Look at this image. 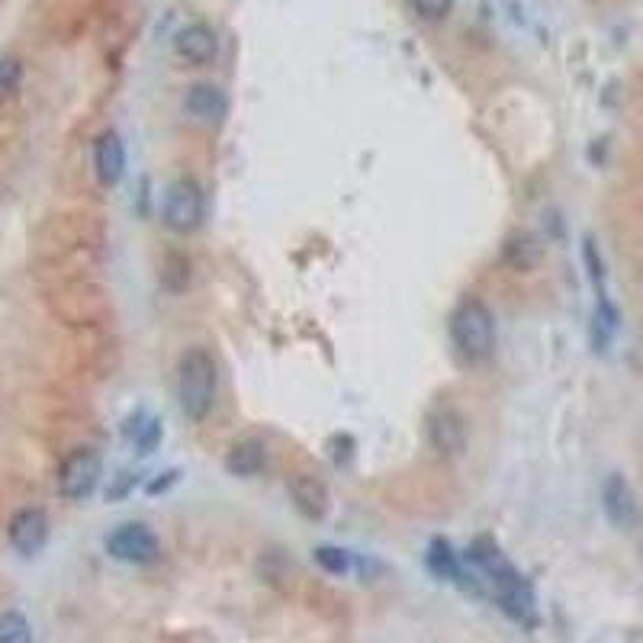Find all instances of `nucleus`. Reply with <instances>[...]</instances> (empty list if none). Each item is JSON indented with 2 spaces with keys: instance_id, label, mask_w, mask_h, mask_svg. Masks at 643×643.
<instances>
[{
  "instance_id": "f257e3e1",
  "label": "nucleus",
  "mask_w": 643,
  "mask_h": 643,
  "mask_svg": "<svg viewBox=\"0 0 643 643\" xmlns=\"http://www.w3.org/2000/svg\"><path fill=\"white\" fill-rule=\"evenodd\" d=\"M470 563H476L486 579L492 582V592H496V602L499 608L518 621V625H528L535 628L538 625V605H535V589L531 582L505 560V553L499 551L492 541L479 538L473 548H470Z\"/></svg>"
},
{
  "instance_id": "f03ea898",
  "label": "nucleus",
  "mask_w": 643,
  "mask_h": 643,
  "mask_svg": "<svg viewBox=\"0 0 643 643\" xmlns=\"http://www.w3.org/2000/svg\"><path fill=\"white\" fill-rule=\"evenodd\" d=\"M219 368L206 348H187L178 361V406L187 422H203L216 402Z\"/></svg>"
},
{
  "instance_id": "7ed1b4c3",
  "label": "nucleus",
  "mask_w": 643,
  "mask_h": 643,
  "mask_svg": "<svg viewBox=\"0 0 643 643\" xmlns=\"http://www.w3.org/2000/svg\"><path fill=\"white\" fill-rule=\"evenodd\" d=\"M451 342L466 364H486L496 351V319L483 299H463L451 316Z\"/></svg>"
},
{
  "instance_id": "20e7f679",
  "label": "nucleus",
  "mask_w": 643,
  "mask_h": 643,
  "mask_svg": "<svg viewBox=\"0 0 643 643\" xmlns=\"http://www.w3.org/2000/svg\"><path fill=\"white\" fill-rule=\"evenodd\" d=\"M203 216H206V200L193 178H178L175 184H168L162 203V222L168 232L190 235L203 226Z\"/></svg>"
},
{
  "instance_id": "39448f33",
  "label": "nucleus",
  "mask_w": 643,
  "mask_h": 643,
  "mask_svg": "<svg viewBox=\"0 0 643 643\" xmlns=\"http://www.w3.org/2000/svg\"><path fill=\"white\" fill-rule=\"evenodd\" d=\"M103 476V460L93 448H75L59 466V492L72 502L88 499Z\"/></svg>"
},
{
  "instance_id": "423d86ee",
  "label": "nucleus",
  "mask_w": 643,
  "mask_h": 643,
  "mask_svg": "<svg viewBox=\"0 0 643 643\" xmlns=\"http://www.w3.org/2000/svg\"><path fill=\"white\" fill-rule=\"evenodd\" d=\"M106 553L119 563H132V566H149L162 556V544L155 538V531L142 522H129L119 525L110 538H106Z\"/></svg>"
},
{
  "instance_id": "0eeeda50",
  "label": "nucleus",
  "mask_w": 643,
  "mask_h": 643,
  "mask_svg": "<svg viewBox=\"0 0 643 643\" xmlns=\"http://www.w3.org/2000/svg\"><path fill=\"white\" fill-rule=\"evenodd\" d=\"M602 509L608 515V522L621 531H631L638 522H641V502H638V492L634 486L621 476V473H612L602 486Z\"/></svg>"
},
{
  "instance_id": "6e6552de",
  "label": "nucleus",
  "mask_w": 643,
  "mask_h": 643,
  "mask_svg": "<svg viewBox=\"0 0 643 643\" xmlns=\"http://www.w3.org/2000/svg\"><path fill=\"white\" fill-rule=\"evenodd\" d=\"M10 548L20 556H36L49 541V518L42 509H20L7 525Z\"/></svg>"
},
{
  "instance_id": "1a4fd4ad",
  "label": "nucleus",
  "mask_w": 643,
  "mask_h": 643,
  "mask_svg": "<svg viewBox=\"0 0 643 643\" xmlns=\"http://www.w3.org/2000/svg\"><path fill=\"white\" fill-rule=\"evenodd\" d=\"M175 52H178V59L187 62V65L203 68V65L216 62V55H219V36L206 23H190V26H184L175 36Z\"/></svg>"
},
{
  "instance_id": "9d476101",
  "label": "nucleus",
  "mask_w": 643,
  "mask_h": 643,
  "mask_svg": "<svg viewBox=\"0 0 643 643\" xmlns=\"http://www.w3.org/2000/svg\"><path fill=\"white\" fill-rule=\"evenodd\" d=\"M184 113L196 126H219L229 116V97L219 85H193L184 97Z\"/></svg>"
},
{
  "instance_id": "9b49d317",
  "label": "nucleus",
  "mask_w": 643,
  "mask_h": 643,
  "mask_svg": "<svg viewBox=\"0 0 643 643\" xmlns=\"http://www.w3.org/2000/svg\"><path fill=\"white\" fill-rule=\"evenodd\" d=\"M428 441H432V448L438 454H448V458H454V454H460L466 448V425H463L458 409L441 406V409L432 412V419H428Z\"/></svg>"
},
{
  "instance_id": "f8f14e48",
  "label": "nucleus",
  "mask_w": 643,
  "mask_h": 643,
  "mask_svg": "<svg viewBox=\"0 0 643 643\" xmlns=\"http://www.w3.org/2000/svg\"><path fill=\"white\" fill-rule=\"evenodd\" d=\"M286 489H290V499H293V505H296V512L303 518H309V522L325 518V512H329V489H325L322 479H316L309 473H293Z\"/></svg>"
},
{
  "instance_id": "ddd939ff",
  "label": "nucleus",
  "mask_w": 643,
  "mask_h": 643,
  "mask_svg": "<svg viewBox=\"0 0 643 643\" xmlns=\"http://www.w3.org/2000/svg\"><path fill=\"white\" fill-rule=\"evenodd\" d=\"M93 171L103 187H116L126 175V145L116 132H103L93 142Z\"/></svg>"
},
{
  "instance_id": "4468645a",
  "label": "nucleus",
  "mask_w": 643,
  "mask_h": 643,
  "mask_svg": "<svg viewBox=\"0 0 643 643\" xmlns=\"http://www.w3.org/2000/svg\"><path fill=\"white\" fill-rule=\"evenodd\" d=\"M544 258V245L535 232H515L505 239L502 245V265L509 271H518V274H528L541 265Z\"/></svg>"
},
{
  "instance_id": "2eb2a0df",
  "label": "nucleus",
  "mask_w": 643,
  "mask_h": 643,
  "mask_svg": "<svg viewBox=\"0 0 643 643\" xmlns=\"http://www.w3.org/2000/svg\"><path fill=\"white\" fill-rule=\"evenodd\" d=\"M265 463H268V448H265V441H258V438H242V441H235V445L229 448V454H226V470H229L232 476H242V479L258 476V473L265 470Z\"/></svg>"
},
{
  "instance_id": "dca6fc26",
  "label": "nucleus",
  "mask_w": 643,
  "mask_h": 643,
  "mask_svg": "<svg viewBox=\"0 0 643 643\" xmlns=\"http://www.w3.org/2000/svg\"><path fill=\"white\" fill-rule=\"evenodd\" d=\"M428 569L438 579H448V582H460L463 579V563H460V556L448 541H435L432 544V551H428Z\"/></svg>"
},
{
  "instance_id": "f3484780",
  "label": "nucleus",
  "mask_w": 643,
  "mask_h": 643,
  "mask_svg": "<svg viewBox=\"0 0 643 643\" xmlns=\"http://www.w3.org/2000/svg\"><path fill=\"white\" fill-rule=\"evenodd\" d=\"M0 643H33V628L20 612L0 615Z\"/></svg>"
},
{
  "instance_id": "a211bd4d",
  "label": "nucleus",
  "mask_w": 643,
  "mask_h": 643,
  "mask_svg": "<svg viewBox=\"0 0 643 643\" xmlns=\"http://www.w3.org/2000/svg\"><path fill=\"white\" fill-rule=\"evenodd\" d=\"M162 441V422L158 419H149L145 425H136V448L142 454H152Z\"/></svg>"
},
{
  "instance_id": "6ab92c4d",
  "label": "nucleus",
  "mask_w": 643,
  "mask_h": 643,
  "mask_svg": "<svg viewBox=\"0 0 643 643\" xmlns=\"http://www.w3.org/2000/svg\"><path fill=\"white\" fill-rule=\"evenodd\" d=\"M316 563L332 573V576H342L348 573V553L338 551V548H316Z\"/></svg>"
},
{
  "instance_id": "aec40b11",
  "label": "nucleus",
  "mask_w": 643,
  "mask_h": 643,
  "mask_svg": "<svg viewBox=\"0 0 643 643\" xmlns=\"http://www.w3.org/2000/svg\"><path fill=\"white\" fill-rule=\"evenodd\" d=\"M409 3H412V10H415L422 20H432V23L445 20V16L454 10V0H409Z\"/></svg>"
},
{
  "instance_id": "412c9836",
  "label": "nucleus",
  "mask_w": 643,
  "mask_h": 643,
  "mask_svg": "<svg viewBox=\"0 0 643 643\" xmlns=\"http://www.w3.org/2000/svg\"><path fill=\"white\" fill-rule=\"evenodd\" d=\"M20 81H23V68H20V62H16V59H0V97L16 93Z\"/></svg>"
}]
</instances>
